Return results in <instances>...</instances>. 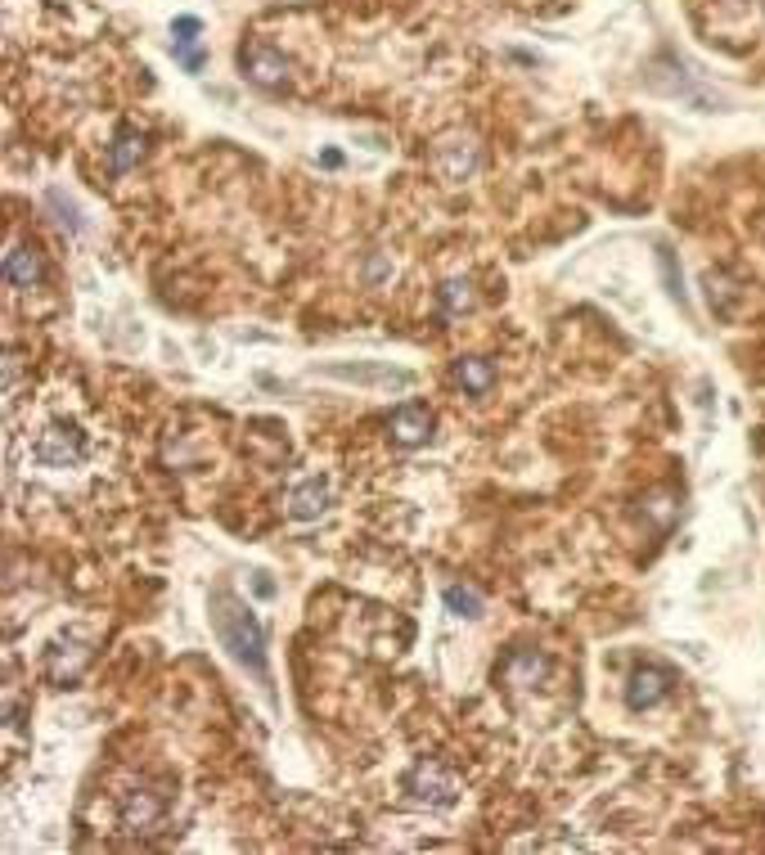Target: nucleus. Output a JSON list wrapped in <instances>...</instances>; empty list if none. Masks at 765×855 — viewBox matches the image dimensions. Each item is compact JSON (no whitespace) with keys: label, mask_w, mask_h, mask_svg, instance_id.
<instances>
[{"label":"nucleus","mask_w":765,"mask_h":855,"mask_svg":"<svg viewBox=\"0 0 765 855\" xmlns=\"http://www.w3.org/2000/svg\"><path fill=\"white\" fill-rule=\"evenodd\" d=\"M316 374L338 378V383H361V387H414L410 369H392L379 361H338V365H320Z\"/></svg>","instance_id":"0eeeda50"},{"label":"nucleus","mask_w":765,"mask_h":855,"mask_svg":"<svg viewBox=\"0 0 765 855\" xmlns=\"http://www.w3.org/2000/svg\"><path fill=\"white\" fill-rule=\"evenodd\" d=\"M671 689H675V676L666 667L644 663V667L631 671V680H626V707H631V711H653L658 702L671 698Z\"/></svg>","instance_id":"1a4fd4ad"},{"label":"nucleus","mask_w":765,"mask_h":855,"mask_svg":"<svg viewBox=\"0 0 765 855\" xmlns=\"http://www.w3.org/2000/svg\"><path fill=\"white\" fill-rule=\"evenodd\" d=\"M213 635L217 644L235 657L239 667H248L266 689H270V663H266V626L257 613L235 595V590H213Z\"/></svg>","instance_id":"f257e3e1"},{"label":"nucleus","mask_w":765,"mask_h":855,"mask_svg":"<svg viewBox=\"0 0 765 855\" xmlns=\"http://www.w3.org/2000/svg\"><path fill=\"white\" fill-rule=\"evenodd\" d=\"M387 437L405 450L414 446H428L433 441V410L424 402H401L392 415H387Z\"/></svg>","instance_id":"9d476101"},{"label":"nucleus","mask_w":765,"mask_h":855,"mask_svg":"<svg viewBox=\"0 0 765 855\" xmlns=\"http://www.w3.org/2000/svg\"><path fill=\"white\" fill-rule=\"evenodd\" d=\"M387 275H392V257H387V252H374V257L365 261V280L379 284V280H387Z\"/></svg>","instance_id":"aec40b11"},{"label":"nucleus","mask_w":765,"mask_h":855,"mask_svg":"<svg viewBox=\"0 0 765 855\" xmlns=\"http://www.w3.org/2000/svg\"><path fill=\"white\" fill-rule=\"evenodd\" d=\"M145 149H149V140H145V131H135V126H122L117 136H113V145H108V171L113 176H126L135 163L145 158Z\"/></svg>","instance_id":"dca6fc26"},{"label":"nucleus","mask_w":765,"mask_h":855,"mask_svg":"<svg viewBox=\"0 0 765 855\" xmlns=\"http://www.w3.org/2000/svg\"><path fill=\"white\" fill-rule=\"evenodd\" d=\"M32 459L41 469H77L86 459V432L77 424H68V419H54L32 441Z\"/></svg>","instance_id":"f03ea898"},{"label":"nucleus","mask_w":765,"mask_h":855,"mask_svg":"<svg viewBox=\"0 0 765 855\" xmlns=\"http://www.w3.org/2000/svg\"><path fill=\"white\" fill-rule=\"evenodd\" d=\"M239 69H244V77H248L252 86H261V91H285V86L293 82V63L285 59L280 45H270V41H248V45L239 50Z\"/></svg>","instance_id":"20e7f679"},{"label":"nucleus","mask_w":765,"mask_h":855,"mask_svg":"<svg viewBox=\"0 0 765 855\" xmlns=\"http://www.w3.org/2000/svg\"><path fill=\"white\" fill-rule=\"evenodd\" d=\"M6 284L10 289H19V293H32V289H41V280H45V261H41V252H37V243H10V252H6Z\"/></svg>","instance_id":"f8f14e48"},{"label":"nucleus","mask_w":765,"mask_h":855,"mask_svg":"<svg viewBox=\"0 0 765 855\" xmlns=\"http://www.w3.org/2000/svg\"><path fill=\"white\" fill-rule=\"evenodd\" d=\"M91 644L86 639H77V635H68V639H54L50 648H45V676L54 680V685H73L86 667H91Z\"/></svg>","instance_id":"9b49d317"},{"label":"nucleus","mask_w":765,"mask_h":855,"mask_svg":"<svg viewBox=\"0 0 765 855\" xmlns=\"http://www.w3.org/2000/svg\"><path fill=\"white\" fill-rule=\"evenodd\" d=\"M198 32H203V23L194 19V14H180L176 23H172V50H176V63L185 73H203V45H198Z\"/></svg>","instance_id":"2eb2a0df"},{"label":"nucleus","mask_w":765,"mask_h":855,"mask_svg":"<svg viewBox=\"0 0 765 855\" xmlns=\"http://www.w3.org/2000/svg\"><path fill=\"white\" fill-rule=\"evenodd\" d=\"M496 680L505 689H536L549 680V657L540 648H509L505 663L496 667Z\"/></svg>","instance_id":"6e6552de"},{"label":"nucleus","mask_w":765,"mask_h":855,"mask_svg":"<svg viewBox=\"0 0 765 855\" xmlns=\"http://www.w3.org/2000/svg\"><path fill=\"white\" fill-rule=\"evenodd\" d=\"M433 167H437L451 185L473 180L477 167H482V145H477L473 131H446V136L433 145Z\"/></svg>","instance_id":"39448f33"},{"label":"nucleus","mask_w":765,"mask_h":855,"mask_svg":"<svg viewBox=\"0 0 765 855\" xmlns=\"http://www.w3.org/2000/svg\"><path fill=\"white\" fill-rule=\"evenodd\" d=\"M451 383L464 392V397H486L496 387V365L482 361V356H459L451 365Z\"/></svg>","instance_id":"4468645a"},{"label":"nucleus","mask_w":765,"mask_h":855,"mask_svg":"<svg viewBox=\"0 0 765 855\" xmlns=\"http://www.w3.org/2000/svg\"><path fill=\"white\" fill-rule=\"evenodd\" d=\"M329 504H333V482L329 478H302L293 491H289V518H298V522H316L320 513H329Z\"/></svg>","instance_id":"ddd939ff"},{"label":"nucleus","mask_w":765,"mask_h":855,"mask_svg":"<svg viewBox=\"0 0 765 855\" xmlns=\"http://www.w3.org/2000/svg\"><path fill=\"white\" fill-rule=\"evenodd\" d=\"M6 726H10V730H23V702H19L14 694L6 698Z\"/></svg>","instance_id":"412c9836"},{"label":"nucleus","mask_w":765,"mask_h":855,"mask_svg":"<svg viewBox=\"0 0 765 855\" xmlns=\"http://www.w3.org/2000/svg\"><path fill=\"white\" fill-rule=\"evenodd\" d=\"M163 815H167V793H158V788H149V783L126 788L122 802H117V820H122L126 833H149V828L163 824Z\"/></svg>","instance_id":"423d86ee"},{"label":"nucleus","mask_w":765,"mask_h":855,"mask_svg":"<svg viewBox=\"0 0 765 855\" xmlns=\"http://www.w3.org/2000/svg\"><path fill=\"white\" fill-rule=\"evenodd\" d=\"M658 267H662V275H666L671 298H675V302H684V289H680V280H675V261H671V252H666V248H658Z\"/></svg>","instance_id":"6ab92c4d"},{"label":"nucleus","mask_w":765,"mask_h":855,"mask_svg":"<svg viewBox=\"0 0 765 855\" xmlns=\"http://www.w3.org/2000/svg\"><path fill=\"white\" fill-rule=\"evenodd\" d=\"M437 306H442V315H446V320L468 315V311L477 306V289H473V280H464V275L446 280V284L437 289Z\"/></svg>","instance_id":"f3484780"},{"label":"nucleus","mask_w":765,"mask_h":855,"mask_svg":"<svg viewBox=\"0 0 765 855\" xmlns=\"http://www.w3.org/2000/svg\"><path fill=\"white\" fill-rule=\"evenodd\" d=\"M401 788L410 793V802H420V806H455V797H459L455 774L437 757H420V761H414L405 770Z\"/></svg>","instance_id":"7ed1b4c3"},{"label":"nucleus","mask_w":765,"mask_h":855,"mask_svg":"<svg viewBox=\"0 0 765 855\" xmlns=\"http://www.w3.org/2000/svg\"><path fill=\"white\" fill-rule=\"evenodd\" d=\"M442 599H446V608H451L455 617H464V622H477V617L486 613V599L477 595L473 585H459V581H451V585L442 590Z\"/></svg>","instance_id":"a211bd4d"}]
</instances>
